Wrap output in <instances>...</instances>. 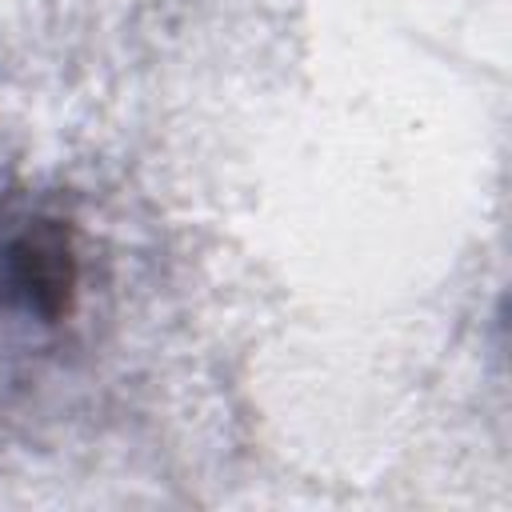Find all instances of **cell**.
<instances>
[{
    "instance_id": "cell-1",
    "label": "cell",
    "mask_w": 512,
    "mask_h": 512,
    "mask_svg": "<svg viewBox=\"0 0 512 512\" xmlns=\"http://www.w3.org/2000/svg\"><path fill=\"white\" fill-rule=\"evenodd\" d=\"M12 284L24 292V300L36 312H56L72 288V268H68V248L56 232L24 236L12 248Z\"/></svg>"
}]
</instances>
